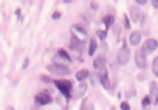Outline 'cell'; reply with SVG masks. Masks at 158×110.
Here are the masks:
<instances>
[{
  "label": "cell",
  "mask_w": 158,
  "mask_h": 110,
  "mask_svg": "<svg viewBox=\"0 0 158 110\" xmlns=\"http://www.w3.org/2000/svg\"><path fill=\"white\" fill-rule=\"evenodd\" d=\"M55 86L61 92V95L65 96L66 100H70L73 96V83L70 81L68 78H60V80H55Z\"/></svg>",
  "instance_id": "cell-1"
},
{
  "label": "cell",
  "mask_w": 158,
  "mask_h": 110,
  "mask_svg": "<svg viewBox=\"0 0 158 110\" xmlns=\"http://www.w3.org/2000/svg\"><path fill=\"white\" fill-rule=\"evenodd\" d=\"M131 59V51H129V46L126 44V41L123 39V46L119 48V51H117V63H119L121 66L127 65Z\"/></svg>",
  "instance_id": "cell-2"
},
{
  "label": "cell",
  "mask_w": 158,
  "mask_h": 110,
  "mask_svg": "<svg viewBox=\"0 0 158 110\" xmlns=\"http://www.w3.org/2000/svg\"><path fill=\"white\" fill-rule=\"evenodd\" d=\"M48 71L53 73V75H58V76H70V68L65 65L51 63V65H48Z\"/></svg>",
  "instance_id": "cell-3"
},
{
  "label": "cell",
  "mask_w": 158,
  "mask_h": 110,
  "mask_svg": "<svg viewBox=\"0 0 158 110\" xmlns=\"http://www.w3.org/2000/svg\"><path fill=\"white\" fill-rule=\"evenodd\" d=\"M134 61H136V66L139 69H146L148 66V59H146V53L141 48H136V54H134Z\"/></svg>",
  "instance_id": "cell-4"
},
{
  "label": "cell",
  "mask_w": 158,
  "mask_h": 110,
  "mask_svg": "<svg viewBox=\"0 0 158 110\" xmlns=\"http://www.w3.org/2000/svg\"><path fill=\"white\" fill-rule=\"evenodd\" d=\"M34 102H36V105H39V107L49 105V103H53V96L49 95L48 92H39L38 95L34 96Z\"/></svg>",
  "instance_id": "cell-5"
},
{
  "label": "cell",
  "mask_w": 158,
  "mask_h": 110,
  "mask_svg": "<svg viewBox=\"0 0 158 110\" xmlns=\"http://www.w3.org/2000/svg\"><path fill=\"white\" fill-rule=\"evenodd\" d=\"M127 17H129L134 24H139V22L144 21V19H143V12L139 10L138 5H131V7H129V15H127Z\"/></svg>",
  "instance_id": "cell-6"
},
{
  "label": "cell",
  "mask_w": 158,
  "mask_h": 110,
  "mask_svg": "<svg viewBox=\"0 0 158 110\" xmlns=\"http://www.w3.org/2000/svg\"><path fill=\"white\" fill-rule=\"evenodd\" d=\"M106 65H107V59L104 54L100 56H95L94 58V69H95V73H106Z\"/></svg>",
  "instance_id": "cell-7"
},
{
  "label": "cell",
  "mask_w": 158,
  "mask_h": 110,
  "mask_svg": "<svg viewBox=\"0 0 158 110\" xmlns=\"http://www.w3.org/2000/svg\"><path fill=\"white\" fill-rule=\"evenodd\" d=\"M68 48L72 49V51H77V53H82L83 51V41H80L78 37L75 36V32H72L70 34V44Z\"/></svg>",
  "instance_id": "cell-8"
},
{
  "label": "cell",
  "mask_w": 158,
  "mask_h": 110,
  "mask_svg": "<svg viewBox=\"0 0 158 110\" xmlns=\"http://www.w3.org/2000/svg\"><path fill=\"white\" fill-rule=\"evenodd\" d=\"M141 49L146 53V56L151 54V53H155L158 49V41H156V39H153V37H148L146 41H144V44H143V48H141Z\"/></svg>",
  "instance_id": "cell-9"
},
{
  "label": "cell",
  "mask_w": 158,
  "mask_h": 110,
  "mask_svg": "<svg viewBox=\"0 0 158 110\" xmlns=\"http://www.w3.org/2000/svg\"><path fill=\"white\" fill-rule=\"evenodd\" d=\"M150 98L153 105H158V83L156 81H150Z\"/></svg>",
  "instance_id": "cell-10"
},
{
  "label": "cell",
  "mask_w": 158,
  "mask_h": 110,
  "mask_svg": "<svg viewBox=\"0 0 158 110\" xmlns=\"http://www.w3.org/2000/svg\"><path fill=\"white\" fill-rule=\"evenodd\" d=\"M141 36H143V32H141V31H133V32L129 34L127 42H129L131 46H134V48H138V46L141 44Z\"/></svg>",
  "instance_id": "cell-11"
},
{
  "label": "cell",
  "mask_w": 158,
  "mask_h": 110,
  "mask_svg": "<svg viewBox=\"0 0 158 110\" xmlns=\"http://www.w3.org/2000/svg\"><path fill=\"white\" fill-rule=\"evenodd\" d=\"M99 83L102 85L104 90H110V80H109V75H107V73H100L99 75Z\"/></svg>",
  "instance_id": "cell-12"
},
{
  "label": "cell",
  "mask_w": 158,
  "mask_h": 110,
  "mask_svg": "<svg viewBox=\"0 0 158 110\" xmlns=\"http://www.w3.org/2000/svg\"><path fill=\"white\" fill-rule=\"evenodd\" d=\"M102 22H104V26H106V31H109L110 27H114L116 17H114L112 14H107V15H104V17H102Z\"/></svg>",
  "instance_id": "cell-13"
},
{
  "label": "cell",
  "mask_w": 158,
  "mask_h": 110,
  "mask_svg": "<svg viewBox=\"0 0 158 110\" xmlns=\"http://www.w3.org/2000/svg\"><path fill=\"white\" fill-rule=\"evenodd\" d=\"M72 32H77V34H80L82 37H87V27L85 26H82V24H73L72 26Z\"/></svg>",
  "instance_id": "cell-14"
},
{
  "label": "cell",
  "mask_w": 158,
  "mask_h": 110,
  "mask_svg": "<svg viewBox=\"0 0 158 110\" xmlns=\"http://www.w3.org/2000/svg\"><path fill=\"white\" fill-rule=\"evenodd\" d=\"M97 48H99V42H97L95 37H92V39L89 41V56H95Z\"/></svg>",
  "instance_id": "cell-15"
},
{
  "label": "cell",
  "mask_w": 158,
  "mask_h": 110,
  "mask_svg": "<svg viewBox=\"0 0 158 110\" xmlns=\"http://www.w3.org/2000/svg\"><path fill=\"white\" fill-rule=\"evenodd\" d=\"M89 75H90V71H89V69H85V68H83V69H80V71H77L75 78L78 80L80 83H83L87 78H89Z\"/></svg>",
  "instance_id": "cell-16"
},
{
  "label": "cell",
  "mask_w": 158,
  "mask_h": 110,
  "mask_svg": "<svg viewBox=\"0 0 158 110\" xmlns=\"http://www.w3.org/2000/svg\"><path fill=\"white\" fill-rule=\"evenodd\" d=\"M87 88H89V85H87L85 81L83 83H80V86H78V90H77V93H75V98H80V96H83L87 93Z\"/></svg>",
  "instance_id": "cell-17"
},
{
  "label": "cell",
  "mask_w": 158,
  "mask_h": 110,
  "mask_svg": "<svg viewBox=\"0 0 158 110\" xmlns=\"http://www.w3.org/2000/svg\"><path fill=\"white\" fill-rule=\"evenodd\" d=\"M56 54H58L61 59H65V61H68V63L72 61V56H70V53L66 51V49H63V48H61V49H58V53H56Z\"/></svg>",
  "instance_id": "cell-18"
},
{
  "label": "cell",
  "mask_w": 158,
  "mask_h": 110,
  "mask_svg": "<svg viewBox=\"0 0 158 110\" xmlns=\"http://www.w3.org/2000/svg\"><path fill=\"white\" fill-rule=\"evenodd\" d=\"M80 110H95V108H94V103L90 102V100H83Z\"/></svg>",
  "instance_id": "cell-19"
},
{
  "label": "cell",
  "mask_w": 158,
  "mask_h": 110,
  "mask_svg": "<svg viewBox=\"0 0 158 110\" xmlns=\"http://www.w3.org/2000/svg\"><path fill=\"white\" fill-rule=\"evenodd\" d=\"M151 73L158 78V56L153 58V61H151Z\"/></svg>",
  "instance_id": "cell-20"
},
{
  "label": "cell",
  "mask_w": 158,
  "mask_h": 110,
  "mask_svg": "<svg viewBox=\"0 0 158 110\" xmlns=\"http://www.w3.org/2000/svg\"><path fill=\"white\" fill-rule=\"evenodd\" d=\"M95 36L100 39V41H106V39H107V31H106V29H97Z\"/></svg>",
  "instance_id": "cell-21"
},
{
  "label": "cell",
  "mask_w": 158,
  "mask_h": 110,
  "mask_svg": "<svg viewBox=\"0 0 158 110\" xmlns=\"http://www.w3.org/2000/svg\"><path fill=\"white\" fill-rule=\"evenodd\" d=\"M123 24H124V29H126V31H129V29H131V21H129L127 15H123Z\"/></svg>",
  "instance_id": "cell-22"
},
{
  "label": "cell",
  "mask_w": 158,
  "mask_h": 110,
  "mask_svg": "<svg viewBox=\"0 0 158 110\" xmlns=\"http://www.w3.org/2000/svg\"><path fill=\"white\" fill-rule=\"evenodd\" d=\"M141 105H143V107H151V98H150V95H144V96H143V100H141Z\"/></svg>",
  "instance_id": "cell-23"
},
{
  "label": "cell",
  "mask_w": 158,
  "mask_h": 110,
  "mask_svg": "<svg viewBox=\"0 0 158 110\" xmlns=\"http://www.w3.org/2000/svg\"><path fill=\"white\" fill-rule=\"evenodd\" d=\"M41 81L43 83H53L55 78H51V76H48V75H41Z\"/></svg>",
  "instance_id": "cell-24"
},
{
  "label": "cell",
  "mask_w": 158,
  "mask_h": 110,
  "mask_svg": "<svg viewBox=\"0 0 158 110\" xmlns=\"http://www.w3.org/2000/svg\"><path fill=\"white\" fill-rule=\"evenodd\" d=\"M119 110H133V108H131L129 102H121V105H119Z\"/></svg>",
  "instance_id": "cell-25"
},
{
  "label": "cell",
  "mask_w": 158,
  "mask_h": 110,
  "mask_svg": "<svg viewBox=\"0 0 158 110\" xmlns=\"http://www.w3.org/2000/svg\"><path fill=\"white\" fill-rule=\"evenodd\" d=\"M90 81H92V85H95V83H99V73H95V75H89Z\"/></svg>",
  "instance_id": "cell-26"
},
{
  "label": "cell",
  "mask_w": 158,
  "mask_h": 110,
  "mask_svg": "<svg viewBox=\"0 0 158 110\" xmlns=\"http://www.w3.org/2000/svg\"><path fill=\"white\" fill-rule=\"evenodd\" d=\"M146 4H150L148 0H136V2H134V5H138V7H143V5H146Z\"/></svg>",
  "instance_id": "cell-27"
},
{
  "label": "cell",
  "mask_w": 158,
  "mask_h": 110,
  "mask_svg": "<svg viewBox=\"0 0 158 110\" xmlns=\"http://www.w3.org/2000/svg\"><path fill=\"white\" fill-rule=\"evenodd\" d=\"M53 19H55V21H58V19H61V12H53Z\"/></svg>",
  "instance_id": "cell-28"
},
{
  "label": "cell",
  "mask_w": 158,
  "mask_h": 110,
  "mask_svg": "<svg viewBox=\"0 0 158 110\" xmlns=\"http://www.w3.org/2000/svg\"><path fill=\"white\" fill-rule=\"evenodd\" d=\"M146 78H148V76H146V73H139V75H138V80H139V81H144Z\"/></svg>",
  "instance_id": "cell-29"
},
{
  "label": "cell",
  "mask_w": 158,
  "mask_h": 110,
  "mask_svg": "<svg viewBox=\"0 0 158 110\" xmlns=\"http://www.w3.org/2000/svg\"><path fill=\"white\" fill-rule=\"evenodd\" d=\"M90 9H92V10H97V9H99V4H97V2H90Z\"/></svg>",
  "instance_id": "cell-30"
},
{
  "label": "cell",
  "mask_w": 158,
  "mask_h": 110,
  "mask_svg": "<svg viewBox=\"0 0 158 110\" xmlns=\"http://www.w3.org/2000/svg\"><path fill=\"white\" fill-rule=\"evenodd\" d=\"M27 66H29V58H26V59H24V63H22V69H26Z\"/></svg>",
  "instance_id": "cell-31"
},
{
  "label": "cell",
  "mask_w": 158,
  "mask_h": 110,
  "mask_svg": "<svg viewBox=\"0 0 158 110\" xmlns=\"http://www.w3.org/2000/svg\"><path fill=\"white\" fill-rule=\"evenodd\" d=\"M150 4L153 5V9H158V0H151Z\"/></svg>",
  "instance_id": "cell-32"
},
{
  "label": "cell",
  "mask_w": 158,
  "mask_h": 110,
  "mask_svg": "<svg viewBox=\"0 0 158 110\" xmlns=\"http://www.w3.org/2000/svg\"><path fill=\"white\" fill-rule=\"evenodd\" d=\"M143 110H151V107H143Z\"/></svg>",
  "instance_id": "cell-33"
},
{
  "label": "cell",
  "mask_w": 158,
  "mask_h": 110,
  "mask_svg": "<svg viewBox=\"0 0 158 110\" xmlns=\"http://www.w3.org/2000/svg\"><path fill=\"white\" fill-rule=\"evenodd\" d=\"M7 110H15V108H14V107H7Z\"/></svg>",
  "instance_id": "cell-34"
},
{
  "label": "cell",
  "mask_w": 158,
  "mask_h": 110,
  "mask_svg": "<svg viewBox=\"0 0 158 110\" xmlns=\"http://www.w3.org/2000/svg\"><path fill=\"white\" fill-rule=\"evenodd\" d=\"M110 110H117V108H116V107H110Z\"/></svg>",
  "instance_id": "cell-35"
}]
</instances>
